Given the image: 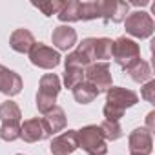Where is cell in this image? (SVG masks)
I'll list each match as a JSON object with an SVG mask.
<instances>
[{"mask_svg":"<svg viewBox=\"0 0 155 155\" xmlns=\"http://www.w3.org/2000/svg\"><path fill=\"white\" fill-rule=\"evenodd\" d=\"M58 93H60V79L55 73H46L40 79L38 93H37V108L42 115L55 108V101Z\"/></svg>","mask_w":155,"mask_h":155,"instance_id":"6da1fadb","label":"cell"},{"mask_svg":"<svg viewBox=\"0 0 155 155\" xmlns=\"http://www.w3.org/2000/svg\"><path fill=\"white\" fill-rule=\"evenodd\" d=\"M111 57L124 71H128L140 60V48L135 40L119 37L117 40H113V55Z\"/></svg>","mask_w":155,"mask_h":155,"instance_id":"7a4b0ae2","label":"cell"},{"mask_svg":"<svg viewBox=\"0 0 155 155\" xmlns=\"http://www.w3.org/2000/svg\"><path fill=\"white\" fill-rule=\"evenodd\" d=\"M79 135V148H82L88 155H106L108 144L106 139L101 133V128L97 124L84 126L82 130H77Z\"/></svg>","mask_w":155,"mask_h":155,"instance_id":"3957f363","label":"cell"},{"mask_svg":"<svg viewBox=\"0 0 155 155\" xmlns=\"http://www.w3.org/2000/svg\"><path fill=\"white\" fill-rule=\"evenodd\" d=\"M84 79L93 84L101 93L102 91H108L111 88V69H110V64L108 62H91L86 69H84Z\"/></svg>","mask_w":155,"mask_h":155,"instance_id":"277c9868","label":"cell"},{"mask_svg":"<svg viewBox=\"0 0 155 155\" xmlns=\"http://www.w3.org/2000/svg\"><path fill=\"white\" fill-rule=\"evenodd\" d=\"M124 28L126 33H130L131 37L148 38L153 33V18L144 11H135L124 18Z\"/></svg>","mask_w":155,"mask_h":155,"instance_id":"5b68a950","label":"cell"},{"mask_svg":"<svg viewBox=\"0 0 155 155\" xmlns=\"http://www.w3.org/2000/svg\"><path fill=\"white\" fill-rule=\"evenodd\" d=\"M60 53L42 42H35V46L29 51V60L33 66L42 68V69H53L60 64Z\"/></svg>","mask_w":155,"mask_h":155,"instance_id":"8992f818","label":"cell"},{"mask_svg":"<svg viewBox=\"0 0 155 155\" xmlns=\"http://www.w3.org/2000/svg\"><path fill=\"white\" fill-rule=\"evenodd\" d=\"M137 102H139V95L131 90H126V88H120V86H111L106 91V104L111 106V108H117L120 111L135 106Z\"/></svg>","mask_w":155,"mask_h":155,"instance_id":"52a82bcc","label":"cell"},{"mask_svg":"<svg viewBox=\"0 0 155 155\" xmlns=\"http://www.w3.org/2000/svg\"><path fill=\"white\" fill-rule=\"evenodd\" d=\"M128 148L131 155H150L153 150L151 133L146 128H135L128 137Z\"/></svg>","mask_w":155,"mask_h":155,"instance_id":"ba28073f","label":"cell"},{"mask_svg":"<svg viewBox=\"0 0 155 155\" xmlns=\"http://www.w3.org/2000/svg\"><path fill=\"white\" fill-rule=\"evenodd\" d=\"M77 148H79V135L77 130H68L57 137H53L49 150L53 155H71Z\"/></svg>","mask_w":155,"mask_h":155,"instance_id":"9c48e42d","label":"cell"},{"mask_svg":"<svg viewBox=\"0 0 155 155\" xmlns=\"http://www.w3.org/2000/svg\"><path fill=\"white\" fill-rule=\"evenodd\" d=\"M22 88L24 84H22L20 75L6 66H0V93L13 97V95H18Z\"/></svg>","mask_w":155,"mask_h":155,"instance_id":"30bf717a","label":"cell"},{"mask_svg":"<svg viewBox=\"0 0 155 155\" xmlns=\"http://www.w3.org/2000/svg\"><path fill=\"white\" fill-rule=\"evenodd\" d=\"M40 120H42L46 137L57 135L58 131H62L66 128V113H64V110L60 106H55L53 110H49L48 113H44V117Z\"/></svg>","mask_w":155,"mask_h":155,"instance_id":"8fae6325","label":"cell"},{"mask_svg":"<svg viewBox=\"0 0 155 155\" xmlns=\"http://www.w3.org/2000/svg\"><path fill=\"white\" fill-rule=\"evenodd\" d=\"M9 46L13 51L17 53H29L31 48L35 46V37L29 29L26 28H20V29H15L9 37Z\"/></svg>","mask_w":155,"mask_h":155,"instance_id":"7c38bea8","label":"cell"},{"mask_svg":"<svg viewBox=\"0 0 155 155\" xmlns=\"http://www.w3.org/2000/svg\"><path fill=\"white\" fill-rule=\"evenodd\" d=\"M51 40H53V46H57L62 51H68L77 44V31L71 26H58L53 29Z\"/></svg>","mask_w":155,"mask_h":155,"instance_id":"4fadbf2b","label":"cell"},{"mask_svg":"<svg viewBox=\"0 0 155 155\" xmlns=\"http://www.w3.org/2000/svg\"><path fill=\"white\" fill-rule=\"evenodd\" d=\"M20 139L26 142H38V140L48 139L44 126H42V120L40 119L24 120V124H20Z\"/></svg>","mask_w":155,"mask_h":155,"instance_id":"5bb4252c","label":"cell"},{"mask_svg":"<svg viewBox=\"0 0 155 155\" xmlns=\"http://www.w3.org/2000/svg\"><path fill=\"white\" fill-rule=\"evenodd\" d=\"M71 91H73V97H75V101L79 104H90L101 95V91L93 84H90L88 81H82L81 84H77Z\"/></svg>","mask_w":155,"mask_h":155,"instance_id":"9a60e30c","label":"cell"},{"mask_svg":"<svg viewBox=\"0 0 155 155\" xmlns=\"http://www.w3.org/2000/svg\"><path fill=\"white\" fill-rule=\"evenodd\" d=\"M111 55H113V40H111V38H106V37L95 38V44H93V57H95V62H97V60L106 62L108 58H111Z\"/></svg>","mask_w":155,"mask_h":155,"instance_id":"2e32d148","label":"cell"},{"mask_svg":"<svg viewBox=\"0 0 155 155\" xmlns=\"http://www.w3.org/2000/svg\"><path fill=\"white\" fill-rule=\"evenodd\" d=\"M79 13H81V2L79 0H71V2H64L57 17L60 22H81Z\"/></svg>","mask_w":155,"mask_h":155,"instance_id":"e0dca14e","label":"cell"},{"mask_svg":"<svg viewBox=\"0 0 155 155\" xmlns=\"http://www.w3.org/2000/svg\"><path fill=\"white\" fill-rule=\"evenodd\" d=\"M128 73H130V77H131V81H135V82H139V84L151 81V68H150V64H148L146 60H142V58H140L133 68H130Z\"/></svg>","mask_w":155,"mask_h":155,"instance_id":"ac0fdd59","label":"cell"},{"mask_svg":"<svg viewBox=\"0 0 155 155\" xmlns=\"http://www.w3.org/2000/svg\"><path fill=\"white\" fill-rule=\"evenodd\" d=\"M20 117H22V111H20L17 102L4 101L0 104V119H2V122H8V120H18L20 122Z\"/></svg>","mask_w":155,"mask_h":155,"instance_id":"d6986e66","label":"cell"},{"mask_svg":"<svg viewBox=\"0 0 155 155\" xmlns=\"http://www.w3.org/2000/svg\"><path fill=\"white\" fill-rule=\"evenodd\" d=\"M0 139L6 142H13V140L20 139V122L18 120L2 122V126H0Z\"/></svg>","mask_w":155,"mask_h":155,"instance_id":"ffe728a7","label":"cell"},{"mask_svg":"<svg viewBox=\"0 0 155 155\" xmlns=\"http://www.w3.org/2000/svg\"><path fill=\"white\" fill-rule=\"evenodd\" d=\"M99 128H101V133L106 140H117V139L122 137V128L117 120H106L104 119L99 124Z\"/></svg>","mask_w":155,"mask_h":155,"instance_id":"44dd1931","label":"cell"},{"mask_svg":"<svg viewBox=\"0 0 155 155\" xmlns=\"http://www.w3.org/2000/svg\"><path fill=\"white\" fill-rule=\"evenodd\" d=\"M117 11V0H97V15L104 22H113Z\"/></svg>","mask_w":155,"mask_h":155,"instance_id":"7402d4cb","label":"cell"},{"mask_svg":"<svg viewBox=\"0 0 155 155\" xmlns=\"http://www.w3.org/2000/svg\"><path fill=\"white\" fill-rule=\"evenodd\" d=\"M82 81H84V69L66 66V71H64V84H66V88L73 90L77 84H81Z\"/></svg>","mask_w":155,"mask_h":155,"instance_id":"603a6c76","label":"cell"},{"mask_svg":"<svg viewBox=\"0 0 155 155\" xmlns=\"http://www.w3.org/2000/svg\"><path fill=\"white\" fill-rule=\"evenodd\" d=\"M90 64H91V60H90L84 53H81L79 49L71 51V53L66 57V66H71V68H81V69H86Z\"/></svg>","mask_w":155,"mask_h":155,"instance_id":"cb8c5ba5","label":"cell"},{"mask_svg":"<svg viewBox=\"0 0 155 155\" xmlns=\"http://www.w3.org/2000/svg\"><path fill=\"white\" fill-rule=\"evenodd\" d=\"M97 0L91 2H81V13H79V20L86 22V20H97Z\"/></svg>","mask_w":155,"mask_h":155,"instance_id":"d4e9b609","label":"cell"},{"mask_svg":"<svg viewBox=\"0 0 155 155\" xmlns=\"http://www.w3.org/2000/svg\"><path fill=\"white\" fill-rule=\"evenodd\" d=\"M33 6L42 11L46 17H51V15H58V11L62 9L64 2H58V0H49V2H33Z\"/></svg>","mask_w":155,"mask_h":155,"instance_id":"484cf974","label":"cell"},{"mask_svg":"<svg viewBox=\"0 0 155 155\" xmlns=\"http://www.w3.org/2000/svg\"><path fill=\"white\" fill-rule=\"evenodd\" d=\"M140 97L150 102V104H155V81H148L144 84V88L140 90Z\"/></svg>","mask_w":155,"mask_h":155,"instance_id":"4316f807","label":"cell"},{"mask_svg":"<svg viewBox=\"0 0 155 155\" xmlns=\"http://www.w3.org/2000/svg\"><path fill=\"white\" fill-rule=\"evenodd\" d=\"M128 9H130V4H128V2L117 0V11H115V18H113V22H115V24L122 22V20L126 18V15H128Z\"/></svg>","mask_w":155,"mask_h":155,"instance_id":"83f0119b","label":"cell"},{"mask_svg":"<svg viewBox=\"0 0 155 155\" xmlns=\"http://www.w3.org/2000/svg\"><path fill=\"white\" fill-rule=\"evenodd\" d=\"M102 113H104V117H106V120H120L122 119V115H124V111H120V110H117V108H111V106H104L102 108Z\"/></svg>","mask_w":155,"mask_h":155,"instance_id":"f1b7e54d","label":"cell"},{"mask_svg":"<svg viewBox=\"0 0 155 155\" xmlns=\"http://www.w3.org/2000/svg\"><path fill=\"white\" fill-rule=\"evenodd\" d=\"M153 117H155V111H150V113H148V119H146V124H148L146 130H148L150 133L153 131Z\"/></svg>","mask_w":155,"mask_h":155,"instance_id":"f546056e","label":"cell"},{"mask_svg":"<svg viewBox=\"0 0 155 155\" xmlns=\"http://www.w3.org/2000/svg\"><path fill=\"white\" fill-rule=\"evenodd\" d=\"M17 155H24V153H17Z\"/></svg>","mask_w":155,"mask_h":155,"instance_id":"4dcf8cb0","label":"cell"}]
</instances>
